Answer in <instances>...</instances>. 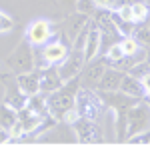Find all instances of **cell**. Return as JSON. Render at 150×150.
Listing matches in <instances>:
<instances>
[{
    "mask_svg": "<svg viewBox=\"0 0 150 150\" xmlns=\"http://www.w3.org/2000/svg\"><path fill=\"white\" fill-rule=\"evenodd\" d=\"M144 130H148V100H138L126 110V138Z\"/></svg>",
    "mask_w": 150,
    "mask_h": 150,
    "instance_id": "277c9868",
    "label": "cell"
},
{
    "mask_svg": "<svg viewBox=\"0 0 150 150\" xmlns=\"http://www.w3.org/2000/svg\"><path fill=\"white\" fill-rule=\"evenodd\" d=\"M120 48H122L124 56H134L142 46H138V42H136L132 36H122V38H120Z\"/></svg>",
    "mask_w": 150,
    "mask_h": 150,
    "instance_id": "7402d4cb",
    "label": "cell"
},
{
    "mask_svg": "<svg viewBox=\"0 0 150 150\" xmlns=\"http://www.w3.org/2000/svg\"><path fill=\"white\" fill-rule=\"evenodd\" d=\"M6 66L12 70V74H22V72L34 70V52H32V44L26 38L8 54Z\"/></svg>",
    "mask_w": 150,
    "mask_h": 150,
    "instance_id": "3957f363",
    "label": "cell"
},
{
    "mask_svg": "<svg viewBox=\"0 0 150 150\" xmlns=\"http://www.w3.org/2000/svg\"><path fill=\"white\" fill-rule=\"evenodd\" d=\"M70 16L66 18V22H64V30H62V34L66 36L68 40H74V36L80 32V28L86 24L88 20V16H84V14H78V12H68Z\"/></svg>",
    "mask_w": 150,
    "mask_h": 150,
    "instance_id": "e0dca14e",
    "label": "cell"
},
{
    "mask_svg": "<svg viewBox=\"0 0 150 150\" xmlns=\"http://www.w3.org/2000/svg\"><path fill=\"white\" fill-rule=\"evenodd\" d=\"M96 92H98V90H96ZM98 94H100V98H102V104L108 110H112L114 114L126 112L132 104L138 102V98H132V96L120 92V90H114V92H98Z\"/></svg>",
    "mask_w": 150,
    "mask_h": 150,
    "instance_id": "30bf717a",
    "label": "cell"
},
{
    "mask_svg": "<svg viewBox=\"0 0 150 150\" xmlns=\"http://www.w3.org/2000/svg\"><path fill=\"white\" fill-rule=\"evenodd\" d=\"M16 120H18L16 110H14V108H10L8 104H4V102L0 104V126L8 130V128H10L12 124L16 122Z\"/></svg>",
    "mask_w": 150,
    "mask_h": 150,
    "instance_id": "ffe728a7",
    "label": "cell"
},
{
    "mask_svg": "<svg viewBox=\"0 0 150 150\" xmlns=\"http://www.w3.org/2000/svg\"><path fill=\"white\" fill-rule=\"evenodd\" d=\"M2 84H4V88H6L4 104H8V106L14 108V110L24 108V106H26V100H28V96L18 88V84H16V76H14V78H8V74H4V76H2Z\"/></svg>",
    "mask_w": 150,
    "mask_h": 150,
    "instance_id": "7c38bea8",
    "label": "cell"
},
{
    "mask_svg": "<svg viewBox=\"0 0 150 150\" xmlns=\"http://www.w3.org/2000/svg\"><path fill=\"white\" fill-rule=\"evenodd\" d=\"M50 2H52V4H56V0H50Z\"/></svg>",
    "mask_w": 150,
    "mask_h": 150,
    "instance_id": "83f0119b",
    "label": "cell"
},
{
    "mask_svg": "<svg viewBox=\"0 0 150 150\" xmlns=\"http://www.w3.org/2000/svg\"><path fill=\"white\" fill-rule=\"evenodd\" d=\"M8 140H10V136H8V130L0 126V144H2V142H8Z\"/></svg>",
    "mask_w": 150,
    "mask_h": 150,
    "instance_id": "4316f807",
    "label": "cell"
},
{
    "mask_svg": "<svg viewBox=\"0 0 150 150\" xmlns=\"http://www.w3.org/2000/svg\"><path fill=\"white\" fill-rule=\"evenodd\" d=\"M118 90L124 92V94H128V96H132V98H138V100H148V90L144 88L142 80L134 78V76L128 74V72L122 74V80H120Z\"/></svg>",
    "mask_w": 150,
    "mask_h": 150,
    "instance_id": "4fadbf2b",
    "label": "cell"
},
{
    "mask_svg": "<svg viewBox=\"0 0 150 150\" xmlns=\"http://www.w3.org/2000/svg\"><path fill=\"white\" fill-rule=\"evenodd\" d=\"M130 36H132L136 42H138V46L148 48V42H150V28H148V22L144 20V22L134 24V28H132Z\"/></svg>",
    "mask_w": 150,
    "mask_h": 150,
    "instance_id": "ac0fdd59",
    "label": "cell"
},
{
    "mask_svg": "<svg viewBox=\"0 0 150 150\" xmlns=\"http://www.w3.org/2000/svg\"><path fill=\"white\" fill-rule=\"evenodd\" d=\"M56 36V28L50 20H44V18H38L34 22H30V26L26 28V40L32 44V46H42L46 44L48 40H52Z\"/></svg>",
    "mask_w": 150,
    "mask_h": 150,
    "instance_id": "52a82bcc",
    "label": "cell"
},
{
    "mask_svg": "<svg viewBox=\"0 0 150 150\" xmlns=\"http://www.w3.org/2000/svg\"><path fill=\"white\" fill-rule=\"evenodd\" d=\"M58 66V74H60V80H70L74 76L80 74L82 66H84V54H82V48H72L68 52V56L64 58Z\"/></svg>",
    "mask_w": 150,
    "mask_h": 150,
    "instance_id": "9c48e42d",
    "label": "cell"
},
{
    "mask_svg": "<svg viewBox=\"0 0 150 150\" xmlns=\"http://www.w3.org/2000/svg\"><path fill=\"white\" fill-rule=\"evenodd\" d=\"M12 28H14V20H12V16H8L6 12L0 10V34L12 32Z\"/></svg>",
    "mask_w": 150,
    "mask_h": 150,
    "instance_id": "cb8c5ba5",
    "label": "cell"
},
{
    "mask_svg": "<svg viewBox=\"0 0 150 150\" xmlns=\"http://www.w3.org/2000/svg\"><path fill=\"white\" fill-rule=\"evenodd\" d=\"M130 16H132L134 24L148 20V2L146 0H136L134 4H130Z\"/></svg>",
    "mask_w": 150,
    "mask_h": 150,
    "instance_id": "d6986e66",
    "label": "cell"
},
{
    "mask_svg": "<svg viewBox=\"0 0 150 150\" xmlns=\"http://www.w3.org/2000/svg\"><path fill=\"white\" fill-rule=\"evenodd\" d=\"M126 72H128V74H132L134 78H138V80H142V78L150 76V64H148V58H144V60H140V62H136V64H132V66H130Z\"/></svg>",
    "mask_w": 150,
    "mask_h": 150,
    "instance_id": "44dd1931",
    "label": "cell"
},
{
    "mask_svg": "<svg viewBox=\"0 0 150 150\" xmlns=\"http://www.w3.org/2000/svg\"><path fill=\"white\" fill-rule=\"evenodd\" d=\"M106 66H108V62H106L104 56H100V58L96 56V58H92V60H88V62H84L80 74H78L80 88L96 90V86H98V82H100V76H102V72L106 70Z\"/></svg>",
    "mask_w": 150,
    "mask_h": 150,
    "instance_id": "5b68a950",
    "label": "cell"
},
{
    "mask_svg": "<svg viewBox=\"0 0 150 150\" xmlns=\"http://www.w3.org/2000/svg\"><path fill=\"white\" fill-rule=\"evenodd\" d=\"M122 74H124L122 70L114 68V66H106V70L100 76V82H98L96 90L98 92H114V90H118L120 80H122Z\"/></svg>",
    "mask_w": 150,
    "mask_h": 150,
    "instance_id": "9a60e30c",
    "label": "cell"
},
{
    "mask_svg": "<svg viewBox=\"0 0 150 150\" xmlns=\"http://www.w3.org/2000/svg\"><path fill=\"white\" fill-rule=\"evenodd\" d=\"M72 50L70 40L64 38V34L56 38V40H48L46 44L40 46V56H42V64H60L64 58L68 56V52Z\"/></svg>",
    "mask_w": 150,
    "mask_h": 150,
    "instance_id": "8992f818",
    "label": "cell"
},
{
    "mask_svg": "<svg viewBox=\"0 0 150 150\" xmlns=\"http://www.w3.org/2000/svg\"><path fill=\"white\" fill-rule=\"evenodd\" d=\"M16 84L26 96H32L38 92V70H30V72H22L16 74Z\"/></svg>",
    "mask_w": 150,
    "mask_h": 150,
    "instance_id": "2e32d148",
    "label": "cell"
},
{
    "mask_svg": "<svg viewBox=\"0 0 150 150\" xmlns=\"http://www.w3.org/2000/svg\"><path fill=\"white\" fill-rule=\"evenodd\" d=\"M16 114H18V122H20V126H22L24 134H34L38 126L42 124V120L46 118V114H38L34 110H30V108H20V110H16Z\"/></svg>",
    "mask_w": 150,
    "mask_h": 150,
    "instance_id": "5bb4252c",
    "label": "cell"
},
{
    "mask_svg": "<svg viewBox=\"0 0 150 150\" xmlns=\"http://www.w3.org/2000/svg\"><path fill=\"white\" fill-rule=\"evenodd\" d=\"M56 4L62 8V10L74 12V4H76V0H56Z\"/></svg>",
    "mask_w": 150,
    "mask_h": 150,
    "instance_id": "d4e9b609",
    "label": "cell"
},
{
    "mask_svg": "<svg viewBox=\"0 0 150 150\" xmlns=\"http://www.w3.org/2000/svg\"><path fill=\"white\" fill-rule=\"evenodd\" d=\"M96 6H98V8H108V10H110L112 0H96Z\"/></svg>",
    "mask_w": 150,
    "mask_h": 150,
    "instance_id": "484cf974",
    "label": "cell"
},
{
    "mask_svg": "<svg viewBox=\"0 0 150 150\" xmlns=\"http://www.w3.org/2000/svg\"><path fill=\"white\" fill-rule=\"evenodd\" d=\"M70 126L74 128V136L78 138V142H102V130L96 124V120H90V118H82L78 116Z\"/></svg>",
    "mask_w": 150,
    "mask_h": 150,
    "instance_id": "ba28073f",
    "label": "cell"
},
{
    "mask_svg": "<svg viewBox=\"0 0 150 150\" xmlns=\"http://www.w3.org/2000/svg\"><path fill=\"white\" fill-rule=\"evenodd\" d=\"M98 6H96V0H76V4H74V12H78V14H84V16H92L94 10H96Z\"/></svg>",
    "mask_w": 150,
    "mask_h": 150,
    "instance_id": "603a6c76",
    "label": "cell"
},
{
    "mask_svg": "<svg viewBox=\"0 0 150 150\" xmlns=\"http://www.w3.org/2000/svg\"><path fill=\"white\" fill-rule=\"evenodd\" d=\"M60 84H62V80H60L56 64H46L44 68L38 70V92L42 96H48L50 92H54Z\"/></svg>",
    "mask_w": 150,
    "mask_h": 150,
    "instance_id": "8fae6325",
    "label": "cell"
},
{
    "mask_svg": "<svg viewBox=\"0 0 150 150\" xmlns=\"http://www.w3.org/2000/svg\"><path fill=\"white\" fill-rule=\"evenodd\" d=\"M78 88H80V80H78V76H74L70 80H64L54 92H50L46 96V112L56 122L62 120V116L70 108H74V98H76Z\"/></svg>",
    "mask_w": 150,
    "mask_h": 150,
    "instance_id": "6da1fadb",
    "label": "cell"
},
{
    "mask_svg": "<svg viewBox=\"0 0 150 150\" xmlns=\"http://www.w3.org/2000/svg\"><path fill=\"white\" fill-rule=\"evenodd\" d=\"M74 108L78 116L82 118H90V120H96L100 112H102L104 104L102 98L96 90H88V88H78L76 92V98H74Z\"/></svg>",
    "mask_w": 150,
    "mask_h": 150,
    "instance_id": "7a4b0ae2",
    "label": "cell"
}]
</instances>
